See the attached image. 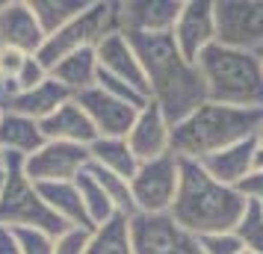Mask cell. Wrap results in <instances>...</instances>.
<instances>
[{"mask_svg":"<svg viewBox=\"0 0 263 254\" xmlns=\"http://www.w3.org/2000/svg\"><path fill=\"white\" fill-rule=\"evenodd\" d=\"M242 254H251V251H242Z\"/></svg>","mask_w":263,"mask_h":254,"instance_id":"cell-40","label":"cell"},{"mask_svg":"<svg viewBox=\"0 0 263 254\" xmlns=\"http://www.w3.org/2000/svg\"><path fill=\"white\" fill-rule=\"evenodd\" d=\"M45 145V136L39 121L18 115V112H3L0 121V154H9V157H33L39 148Z\"/></svg>","mask_w":263,"mask_h":254,"instance_id":"cell-20","label":"cell"},{"mask_svg":"<svg viewBox=\"0 0 263 254\" xmlns=\"http://www.w3.org/2000/svg\"><path fill=\"white\" fill-rule=\"evenodd\" d=\"M183 0H121L119 27L121 33H172Z\"/></svg>","mask_w":263,"mask_h":254,"instance_id":"cell-14","label":"cell"},{"mask_svg":"<svg viewBox=\"0 0 263 254\" xmlns=\"http://www.w3.org/2000/svg\"><path fill=\"white\" fill-rule=\"evenodd\" d=\"M0 254H21V248H18V242H15L9 228H0Z\"/></svg>","mask_w":263,"mask_h":254,"instance_id":"cell-35","label":"cell"},{"mask_svg":"<svg viewBox=\"0 0 263 254\" xmlns=\"http://www.w3.org/2000/svg\"><path fill=\"white\" fill-rule=\"evenodd\" d=\"M237 192L242 195L246 201H251V204H263V169L254 166V171L237 186Z\"/></svg>","mask_w":263,"mask_h":254,"instance_id":"cell-34","label":"cell"},{"mask_svg":"<svg viewBox=\"0 0 263 254\" xmlns=\"http://www.w3.org/2000/svg\"><path fill=\"white\" fill-rule=\"evenodd\" d=\"M3 112H6V109H3V104H0V121H3Z\"/></svg>","mask_w":263,"mask_h":254,"instance_id":"cell-39","label":"cell"},{"mask_svg":"<svg viewBox=\"0 0 263 254\" xmlns=\"http://www.w3.org/2000/svg\"><path fill=\"white\" fill-rule=\"evenodd\" d=\"M89 166V148L68 142H45L33 157L24 160V178L33 186L74 181Z\"/></svg>","mask_w":263,"mask_h":254,"instance_id":"cell-10","label":"cell"},{"mask_svg":"<svg viewBox=\"0 0 263 254\" xmlns=\"http://www.w3.org/2000/svg\"><path fill=\"white\" fill-rule=\"evenodd\" d=\"M95 86L101 89V92L119 97V101H124V104H130V107H136V109L148 107V97H145L142 92H136L133 86H127L124 80H119V77H109V74H104L101 68H98V83Z\"/></svg>","mask_w":263,"mask_h":254,"instance_id":"cell-29","label":"cell"},{"mask_svg":"<svg viewBox=\"0 0 263 254\" xmlns=\"http://www.w3.org/2000/svg\"><path fill=\"white\" fill-rule=\"evenodd\" d=\"M234 237L239 245L251 254H263V204H251L246 201V210L239 222L234 225Z\"/></svg>","mask_w":263,"mask_h":254,"instance_id":"cell-28","label":"cell"},{"mask_svg":"<svg viewBox=\"0 0 263 254\" xmlns=\"http://www.w3.org/2000/svg\"><path fill=\"white\" fill-rule=\"evenodd\" d=\"M74 101L89 115V121H92V127H95V133L101 139H124V136L130 133L136 115H139L136 107L107 95V92H101L98 86L86 89L80 95H74Z\"/></svg>","mask_w":263,"mask_h":254,"instance_id":"cell-12","label":"cell"},{"mask_svg":"<svg viewBox=\"0 0 263 254\" xmlns=\"http://www.w3.org/2000/svg\"><path fill=\"white\" fill-rule=\"evenodd\" d=\"M74 186H77V192H80L86 219H89V225H92V228L104 225V222H109V219L119 213V210H116V204L109 201V195L104 192V186H101V183H98L86 169L74 178Z\"/></svg>","mask_w":263,"mask_h":254,"instance_id":"cell-26","label":"cell"},{"mask_svg":"<svg viewBox=\"0 0 263 254\" xmlns=\"http://www.w3.org/2000/svg\"><path fill=\"white\" fill-rule=\"evenodd\" d=\"M246 210V198L225 183L213 181L201 163L180 160V181L175 204L168 210L172 222L190 237H207V233H228L234 230Z\"/></svg>","mask_w":263,"mask_h":254,"instance_id":"cell-2","label":"cell"},{"mask_svg":"<svg viewBox=\"0 0 263 254\" xmlns=\"http://www.w3.org/2000/svg\"><path fill=\"white\" fill-rule=\"evenodd\" d=\"M198 248H201V254H242L246 251V248L239 245V240L234 237V230L198 237Z\"/></svg>","mask_w":263,"mask_h":254,"instance_id":"cell-32","label":"cell"},{"mask_svg":"<svg viewBox=\"0 0 263 254\" xmlns=\"http://www.w3.org/2000/svg\"><path fill=\"white\" fill-rule=\"evenodd\" d=\"M39 192L45 198V204L50 207V213L65 222L68 228H83V230H92L89 219H86V210H83V201H80V192L74 181H65V183H42Z\"/></svg>","mask_w":263,"mask_h":254,"instance_id":"cell-22","label":"cell"},{"mask_svg":"<svg viewBox=\"0 0 263 254\" xmlns=\"http://www.w3.org/2000/svg\"><path fill=\"white\" fill-rule=\"evenodd\" d=\"M195 68L210 104L263 112V68L257 53L216 42L195 60Z\"/></svg>","mask_w":263,"mask_h":254,"instance_id":"cell-4","label":"cell"},{"mask_svg":"<svg viewBox=\"0 0 263 254\" xmlns=\"http://www.w3.org/2000/svg\"><path fill=\"white\" fill-rule=\"evenodd\" d=\"M172 38H175V48L180 50V56L195 65V60L204 50L216 45L213 0H183V9H180L178 21H175Z\"/></svg>","mask_w":263,"mask_h":254,"instance_id":"cell-11","label":"cell"},{"mask_svg":"<svg viewBox=\"0 0 263 254\" xmlns=\"http://www.w3.org/2000/svg\"><path fill=\"white\" fill-rule=\"evenodd\" d=\"M257 166V145H254V136L246 139V142H237V145L219 151L213 157L201 160V169L213 178V181L225 183V186H234L237 189L239 183L249 178Z\"/></svg>","mask_w":263,"mask_h":254,"instance_id":"cell-18","label":"cell"},{"mask_svg":"<svg viewBox=\"0 0 263 254\" xmlns=\"http://www.w3.org/2000/svg\"><path fill=\"white\" fill-rule=\"evenodd\" d=\"M89 163L104 171L119 174L124 181H130L139 169V160L133 157V151L127 148V139H101L98 136L89 145Z\"/></svg>","mask_w":263,"mask_h":254,"instance_id":"cell-23","label":"cell"},{"mask_svg":"<svg viewBox=\"0 0 263 254\" xmlns=\"http://www.w3.org/2000/svg\"><path fill=\"white\" fill-rule=\"evenodd\" d=\"M116 30H121L119 27V3H112V0H92L89 9L80 18H74L68 27H62L53 36L45 38V45L39 48L36 56L50 71L62 56H68V53H74V50H80V48H95L101 38L116 33Z\"/></svg>","mask_w":263,"mask_h":254,"instance_id":"cell-6","label":"cell"},{"mask_svg":"<svg viewBox=\"0 0 263 254\" xmlns=\"http://www.w3.org/2000/svg\"><path fill=\"white\" fill-rule=\"evenodd\" d=\"M86 171L95 178L101 186H104V192L109 195V201L116 204V210H119L121 216L133 219L136 216V207H133V195H130V181H124V178H119V174H112V171H104L98 169V166H86Z\"/></svg>","mask_w":263,"mask_h":254,"instance_id":"cell-27","label":"cell"},{"mask_svg":"<svg viewBox=\"0 0 263 254\" xmlns=\"http://www.w3.org/2000/svg\"><path fill=\"white\" fill-rule=\"evenodd\" d=\"M124 139H127V148L133 151V157L139 160V163H148V160L172 154V124L160 112V107H154L151 101H148V107L139 109L130 133L124 136Z\"/></svg>","mask_w":263,"mask_h":254,"instance_id":"cell-15","label":"cell"},{"mask_svg":"<svg viewBox=\"0 0 263 254\" xmlns=\"http://www.w3.org/2000/svg\"><path fill=\"white\" fill-rule=\"evenodd\" d=\"M89 3H92V0H30V9H33L39 27H42V33L48 38V36H53L57 30L68 27L74 18H80V15L89 9Z\"/></svg>","mask_w":263,"mask_h":254,"instance_id":"cell-25","label":"cell"},{"mask_svg":"<svg viewBox=\"0 0 263 254\" xmlns=\"http://www.w3.org/2000/svg\"><path fill=\"white\" fill-rule=\"evenodd\" d=\"M260 124V109H234L204 101L192 115L172 127V154L178 160L201 163L237 142L251 139Z\"/></svg>","mask_w":263,"mask_h":254,"instance_id":"cell-3","label":"cell"},{"mask_svg":"<svg viewBox=\"0 0 263 254\" xmlns=\"http://www.w3.org/2000/svg\"><path fill=\"white\" fill-rule=\"evenodd\" d=\"M127 38L133 42L136 56L142 62L148 101L160 107L172 127L207 101L201 74L192 62L180 56L172 33H127Z\"/></svg>","mask_w":263,"mask_h":254,"instance_id":"cell-1","label":"cell"},{"mask_svg":"<svg viewBox=\"0 0 263 254\" xmlns=\"http://www.w3.org/2000/svg\"><path fill=\"white\" fill-rule=\"evenodd\" d=\"M257 60H260V68H263V50H260V53H257Z\"/></svg>","mask_w":263,"mask_h":254,"instance_id":"cell-38","label":"cell"},{"mask_svg":"<svg viewBox=\"0 0 263 254\" xmlns=\"http://www.w3.org/2000/svg\"><path fill=\"white\" fill-rule=\"evenodd\" d=\"M15 242H18V248L21 254H53V237L48 233H42V230H12Z\"/></svg>","mask_w":263,"mask_h":254,"instance_id":"cell-31","label":"cell"},{"mask_svg":"<svg viewBox=\"0 0 263 254\" xmlns=\"http://www.w3.org/2000/svg\"><path fill=\"white\" fill-rule=\"evenodd\" d=\"M86 254H133L130 219L121 216V213H116L109 222L92 228Z\"/></svg>","mask_w":263,"mask_h":254,"instance_id":"cell-24","label":"cell"},{"mask_svg":"<svg viewBox=\"0 0 263 254\" xmlns=\"http://www.w3.org/2000/svg\"><path fill=\"white\" fill-rule=\"evenodd\" d=\"M133 254H201L198 240L180 230L168 213L163 216H145L136 213L130 219Z\"/></svg>","mask_w":263,"mask_h":254,"instance_id":"cell-9","label":"cell"},{"mask_svg":"<svg viewBox=\"0 0 263 254\" xmlns=\"http://www.w3.org/2000/svg\"><path fill=\"white\" fill-rule=\"evenodd\" d=\"M39 127H42L45 142H68V145L89 148L98 139L89 115L80 109V104H77L74 97L65 101L57 112H50L45 121H39Z\"/></svg>","mask_w":263,"mask_h":254,"instance_id":"cell-17","label":"cell"},{"mask_svg":"<svg viewBox=\"0 0 263 254\" xmlns=\"http://www.w3.org/2000/svg\"><path fill=\"white\" fill-rule=\"evenodd\" d=\"M0 45L24 53H39L45 45V33L30 9V0H6L0 6Z\"/></svg>","mask_w":263,"mask_h":254,"instance_id":"cell-16","label":"cell"},{"mask_svg":"<svg viewBox=\"0 0 263 254\" xmlns=\"http://www.w3.org/2000/svg\"><path fill=\"white\" fill-rule=\"evenodd\" d=\"M0 163L6 169V183H3V192H0V228L9 230L27 228V230H42L48 237H60L68 225L50 213L39 186H33L24 178V160L3 154Z\"/></svg>","mask_w":263,"mask_h":254,"instance_id":"cell-5","label":"cell"},{"mask_svg":"<svg viewBox=\"0 0 263 254\" xmlns=\"http://www.w3.org/2000/svg\"><path fill=\"white\" fill-rule=\"evenodd\" d=\"M216 42L237 50H263V0H213Z\"/></svg>","mask_w":263,"mask_h":254,"instance_id":"cell-8","label":"cell"},{"mask_svg":"<svg viewBox=\"0 0 263 254\" xmlns=\"http://www.w3.org/2000/svg\"><path fill=\"white\" fill-rule=\"evenodd\" d=\"M50 80H57L62 89H68L74 95H80L86 89H92L98 83V56H95V48H80L62 56L53 68H50Z\"/></svg>","mask_w":263,"mask_h":254,"instance_id":"cell-21","label":"cell"},{"mask_svg":"<svg viewBox=\"0 0 263 254\" xmlns=\"http://www.w3.org/2000/svg\"><path fill=\"white\" fill-rule=\"evenodd\" d=\"M27 56H30V53H24V50L0 45V89H6V86L15 83V77L21 74Z\"/></svg>","mask_w":263,"mask_h":254,"instance_id":"cell-30","label":"cell"},{"mask_svg":"<svg viewBox=\"0 0 263 254\" xmlns=\"http://www.w3.org/2000/svg\"><path fill=\"white\" fill-rule=\"evenodd\" d=\"M3 183H6V169H3V163H0V192H3Z\"/></svg>","mask_w":263,"mask_h":254,"instance_id":"cell-37","label":"cell"},{"mask_svg":"<svg viewBox=\"0 0 263 254\" xmlns=\"http://www.w3.org/2000/svg\"><path fill=\"white\" fill-rule=\"evenodd\" d=\"M254 145H257V154H263V124L254 130Z\"/></svg>","mask_w":263,"mask_h":254,"instance_id":"cell-36","label":"cell"},{"mask_svg":"<svg viewBox=\"0 0 263 254\" xmlns=\"http://www.w3.org/2000/svg\"><path fill=\"white\" fill-rule=\"evenodd\" d=\"M65 101H71V92L62 89L57 80L48 77L42 86L30 89V92H18V95L6 97V101H3V109H6V112H18V115H27V119H33V121H45L50 112H57Z\"/></svg>","mask_w":263,"mask_h":254,"instance_id":"cell-19","label":"cell"},{"mask_svg":"<svg viewBox=\"0 0 263 254\" xmlns=\"http://www.w3.org/2000/svg\"><path fill=\"white\" fill-rule=\"evenodd\" d=\"M180 181V160L175 154L139 163L136 174L130 178V195L136 213L145 216H163L172 210Z\"/></svg>","mask_w":263,"mask_h":254,"instance_id":"cell-7","label":"cell"},{"mask_svg":"<svg viewBox=\"0 0 263 254\" xmlns=\"http://www.w3.org/2000/svg\"><path fill=\"white\" fill-rule=\"evenodd\" d=\"M95 56H98V68L109 77H119L127 86H133L136 92H142L148 97V83H145V71H142V62L136 56V48L133 42L127 38V33H109L95 45Z\"/></svg>","mask_w":263,"mask_h":254,"instance_id":"cell-13","label":"cell"},{"mask_svg":"<svg viewBox=\"0 0 263 254\" xmlns=\"http://www.w3.org/2000/svg\"><path fill=\"white\" fill-rule=\"evenodd\" d=\"M89 233L83 228H65L60 237H53V254H86L89 248Z\"/></svg>","mask_w":263,"mask_h":254,"instance_id":"cell-33","label":"cell"},{"mask_svg":"<svg viewBox=\"0 0 263 254\" xmlns=\"http://www.w3.org/2000/svg\"><path fill=\"white\" fill-rule=\"evenodd\" d=\"M0 157H3V154H0Z\"/></svg>","mask_w":263,"mask_h":254,"instance_id":"cell-41","label":"cell"}]
</instances>
